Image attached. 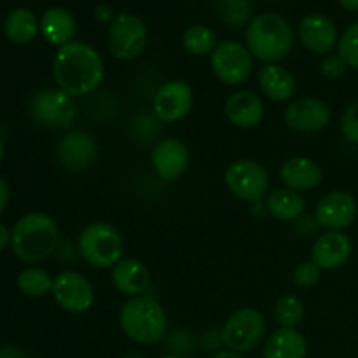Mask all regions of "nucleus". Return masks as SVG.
<instances>
[{"instance_id": "1", "label": "nucleus", "mask_w": 358, "mask_h": 358, "mask_svg": "<svg viewBox=\"0 0 358 358\" xmlns=\"http://www.w3.org/2000/svg\"><path fill=\"white\" fill-rule=\"evenodd\" d=\"M52 77L70 96H87L103 83L105 63L93 45L73 41L58 48L52 59Z\"/></svg>"}, {"instance_id": "2", "label": "nucleus", "mask_w": 358, "mask_h": 358, "mask_svg": "<svg viewBox=\"0 0 358 358\" xmlns=\"http://www.w3.org/2000/svg\"><path fill=\"white\" fill-rule=\"evenodd\" d=\"M119 327L138 345H156L166 338L168 315L150 294L129 297L119 310Z\"/></svg>"}, {"instance_id": "3", "label": "nucleus", "mask_w": 358, "mask_h": 358, "mask_svg": "<svg viewBox=\"0 0 358 358\" xmlns=\"http://www.w3.org/2000/svg\"><path fill=\"white\" fill-rule=\"evenodd\" d=\"M58 241L59 231L55 219L42 212L23 215L10 233V247L23 262L45 261L55 254Z\"/></svg>"}, {"instance_id": "4", "label": "nucleus", "mask_w": 358, "mask_h": 358, "mask_svg": "<svg viewBox=\"0 0 358 358\" xmlns=\"http://www.w3.org/2000/svg\"><path fill=\"white\" fill-rule=\"evenodd\" d=\"M245 38L250 55L266 65L285 58L296 42L292 24L275 13H264L254 17L247 27Z\"/></svg>"}, {"instance_id": "5", "label": "nucleus", "mask_w": 358, "mask_h": 358, "mask_svg": "<svg viewBox=\"0 0 358 358\" xmlns=\"http://www.w3.org/2000/svg\"><path fill=\"white\" fill-rule=\"evenodd\" d=\"M79 252L84 261L93 268H114L122 259L124 240L117 227L110 222L98 220L83 229L79 236Z\"/></svg>"}, {"instance_id": "6", "label": "nucleus", "mask_w": 358, "mask_h": 358, "mask_svg": "<svg viewBox=\"0 0 358 358\" xmlns=\"http://www.w3.org/2000/svg\"><path fill=\"white\" fill-rule=\"evenodd\" d=\"M222 345L233 352L245 353L257 348L266 336V320L255 308L245 306L234 311L220 329Z\"/></svg>"}, {"instance_id": "7", "label": "nucleus", "mask_w": 358, "mask_h": 358, "mask_svg": "<svg viewBox=\"0 0 358 358\" xmlns=\"http://www.w3.org/2000/svg\"><path fill=\"white\" fill-rule=\"evenodd\" d=\"M149 38L145 23L138 16L121 13L112 20L108 27V51L121 62H131L143 52Z\"/></svg>"}, {"instance_id": "8", "label": "nucleus", "mask_w": 358, "mask_h": 358, "mask_svg": "<svg viewBox=\"0 0 358 358\" xmlns=\"http://www.w3.org/2000/svg\"><path fill=\"white\" fill-rule=\"evenodd\" d=\"M210 65L217 79L226 86H241L247 83L254 69V56L247 45L236 41H222L210 55Z\"/></svg>"}, {"instance_id": "9", "label": "nucleus", "mask_w": 358, "mask_h": 358, "mask_svg": "<svg viewBox=\"0 0 358 358\" xmlns=\"http://www.w3.org/2000/svg\"><path fill=\"white\" fill-rule=\"evenodd\" d=\"M226 187L233 196L247 203H259L269 191V173L259 161L238 159L224 173Z\"/></svg>"}, {"instance_id": "10", "label": "nucleus", "mask_w": 358, "mask_h": 358, "mask_svg": "<svg viewBox=\"0 0 358 358\" xmlns=\"http://www.w3.org/2000/svg\"><path fill=\"white\" fill-rule=\"evenodd\" d=\"M30 115L37 124L51 129H66L77 117L73 96L63 90H44L31 98Z\"/></svg>"}, {"instance_id": "11", "label": "nucleus", "mask_w": 358, "mask_h": 358, "mask_svg": "<svg viewBox=\"0 0 358 358\" xmlns=\"http://www.w3.org/2000/svg\"><path fill=\"white\" fill-rule=\"evenodd\" d=\"M51 294L63 311L73 315L86 313L94 304L93 283L79 271H63L55 276Z\"/></svg>"}, {"instance_id": "12", "label": "nucleus", "mask_w": 358, "mask_h": 358, "mask_svg": "<svg viewBox=\"0 0 358 358\" xmlns=\"http://www.w3.org/2000/svg\"><path fill=\"white\" fill-rule=\"evenodd\" d=\"M192 107H194V91L184 80H166L157 87L152 96L154 115L166 124L187 117Z\"/></svg>"}, {"instance_id": "13", "label": "nucleus", "mask_w": 358, "mask_h": 358, "mask_svg": "<svg viewBox=\"0 0 358 358\" xmlns=\"http://www.w3.org/2000/svg\"><path fill=\"white\" fill-rule=\"evenodd\" d=\"M332 110L320 98L304 96L294 100L283 112V121L297 133H318L331 124Z\"/></svg>"}, {"instance_id": "14", "label": "nucleus", "mask_w": 358, "mask_h": 358, "mask_svg": "<svg viewBox=\"0 0 358 358\" xmlns=\"http://www.w3.org/2000/svg\"><path fill=\"white\" fill-rule=\"evenodd\" d=\"M357 201L350 192L331 191L315 208V220L325 231H345L357 219Z\"/></svg>"}, {"instance_id": "15", "label": "nucleus", "mask_w": 358, "mask_h": 358, "mask_svg": "<svg viewBox=\"0 0 358 358\" xmlns=\"http://www.w3.org/2000/svg\"><path fill=\"white\" fill-rule=\"evenodd\" d=\"M150 161H152V168L157 177L171 184L187 171L191 164V152L182 140L170 136V138L159 140L154 145Z\"/></svg>"}, {"instance_id": "16", "label": "nucleus", "mask_w": 358, "mask_h": 358, "mask_svg": "<svg viewBox=\"0 0 358 358\" xmlns=\"http://www.w3.org/2000/svg\"><path fill=\"white\" fill-rule=\"evenodd\" d=\"M56 156L62 166L69 171H86L98 157L96 140L86 131H69L59 138Z\"/></svg>"}, {"instance_id": "17", "label": "nucleus", "mask_w": 358, "mask_h": 358, "mask_svg": "<svg viewBox=\"0 0 358 358\" xmlns=\"http://www.w3.org/2000/svg\"><path fill=\"white\" fill-rule=\"evenodd\" d=\"M353 241L345 231H325L311 247V261L322 271H334L350 261Z\"/></svg>"}, {"instance_id": "18", "label": "nucleus", "mask_w": 358, "mask_h": 358, "mask_svg": "<svg viewBox=\"0 0 358 358\" xmlns=\"http://www.w3.org/2000/svg\"><path fill=\"white\" fill-rule=\"evenodd\" d=\"M264 101L255 91L238 90L229 94L224 105V114L227 121L241 129L255 128L264 119Z\"/></svg>"}, {"instance_id": "19", "label": "nucleus", "mask_w": 358, "mask_h": 358, "mask_svg": "<svg viewBox=\"0 0 358 358\" xmlns=\"http://www.w3.org/2000/svg\"><path fill=\"white\" fill-rule=\"evenodd\" d=\"M110 280L115 290L128 297L143 296L152 287V275L149 268L142 261L131 257H122L112 268Z\"/></svg>"}, {"instance_id": "20", "label": "nucleus", "mask_w": 358, "mask_h": 358, "mask_svg": "<svg viewBox=\"0 0 358 358\" xmlns=\"http://www.w3.org/2000/svg\"><path fill=\"white\" fill-rule=\"evenodd\" d=\"M299 38L311 52L331 55L339 44L338 28L324 14H310L299 24Z\"/></svg>"}, {"instance_id": "21", "label": "nucleus", "mask_w": 358, "mask_h": 358, "mask_svg": "<svg viewBox=\"0 0 358 358\" xmlns=\"http://www.w3.org/2000/svg\"><path fill=\"white\" fill-rule=\"evenodd\" d=\"M280 180L292 191L303 192L317 189L324 180V170L317 161L306 156H292L280 166Z\"/></svg>"}, {"instance_id": "22", "label": "nucleus", "mask_w": 358, "mask_h": 358, "mask_svg": "<svg viewBox=\"0 0 358 358\" xmlns=\"http://www.w3.org/2000/svg\"><path fill=\"white\" fill-rule=\"evenodd\" d=\"M259 87L266 98L282 103L289 101L296 93V79L285 66L269 63L259 70Z\"/></svg>"}, {"instance_id": "23", "label": "nucleus", "mask_w": 358, "mask_h": 358, "mask_svg": "<svg viewBox=\"0 0 358 358\" xmlns=\"http://www.w3.org/2000/svg\"><path fill=\"white\" fill-rule=\"evenodd\" d=\"M77 24L72 13L63 7H51L41 17V34L51 45H63L73 42Z\"/></svg>"}, {"instance_id": "24", "label": "nucleus", "mask_w": 358, "mask_h": 358, "mask_svg": "<svg viewBox=\"0 0 358 358\" xmlns=\"http://www.w3.org/2000/svg\"><path fill=\"white\" fill-rule=\"evenodd\" d=\"M306 338L297 329H283L273 332L264 345V358H306Z\"/></svg>"}, {"instance_id": "25", "label": "nucleus", "mask_w": 358, "mask_h": 358, "mask_svg": "<svg viewBox=\"0 0 358 358\" xmlns=\"http://www.w3.org/2000/svg\"><path fill=\"white\" fill-rule=\"evenodd\" d=\"M266 210L282 222H294L303 217L306 210V199L301 192L289 187L275 189L266 196Z\"/></svg>"}, {"instance_id": "26", "label": "nucleus", "mask_w": 358, "mask_h": 358, "mask_svg": "<svg viewBox=\"0 0 358 358\" xmlns=\"http://www.w3.org/2000/svg\"><path fill=\"white\" fill-rule=\"evenodd\" d=\"M38 28H41V24H38L35 14L30 9H24V7L10 10L6 17V23H3L6 35L14 44H28V42H31L37 35Z\"/></svg>"}, {"instance_id": "27", "label": "nucleus", "mask_w": 358, "mask_h": 358, "mask_svg": "<svg viewBox=\"0 0 358 358\" xmlns=\"http://www.w3.org/2000/svg\"><path fill=\"white\" fill-rule=\"evenodd\" d=\"M182 45L192 56H208L217 48V35L205 24H192L182 35Z\"/></svg>"}, {"instance_id": "28", "label": "nucleus", "mask_w": 358, "mask_h": 358, "mask_svg": "<svg viewBox=\"0 0 358 358\" xmlns=\"http://www.w3.org/2000/svg\"><path fill=\"white\" fill-rule=\"evenodd\" d=\"M52 282L55 278L42 268H27L17 276V287L28 297H44L52 292Z\"/></svg>"}, {"instance_id": "29", "label": "nucleus", "mask_w": 358, "mask_h": 358, "mask_svg": "<svg viewBox=\"0 0 358 358\" xmlns=\"http://www.w3.org/2000/svg\"><path fill=\"white\" fill-rule=\"evenodd\" d=\"M217 16L229 27H245L252 21L250 0H217Z\"/></svg>"}, {"instance_id": "30", "label": "nucleus", "mask_w": 358, "mask_h": 358, "mask_svg": "<svg viewBox=\"0 0 358 358\" xmlns=\"http://www.w3.org/2000/svg\"><path fill=\"white\" fill-rule=\"evenodd\" d=\"M304 303L297 296H283L275 304V320L283 329H296L304 320Z\"/></svg>"}, {"instance_id": "31", "label": "nucleus", "mask_w": 358, "mask_h": 358, "mask_svg": "<svg viewBox=\"0 0 358 358\" xmlns=\"http://www.w3.org/2000/svg\"><path fill=\"white\" fill-rule=\"evenodd\" d=\"M338 55L345 59L350 69L358 70V23L346 28L345 34L339 37Z\"/></svg>"}, {"instance_id": "32", "label": "nucleus", "mask_w": 358, "mask_h": 358, "mask_svg": "<svg viewBox=\"0 0 358 358\" xmlns=\"http://www.w3.org/2000/svg\"><path fill=\"white\" fill-rule=\"evenodd\" d=\"M320 276L322 269L313 261H303L294 269L292 282L299 289H311V287H315L320 282Z\"/></svg>"}, {"instance_id": "33", "label": "nucleus", "mask_w": 358, "mask_h": 358, "mask_svg": "<svg viewBox=\"0 0 358 358\" xmlns=\"http://www.w3.org/2000/svg\"><path fill=\"white\" fill-rule=\"evenodd\" d=\"M341 133L346 142L358 145V100L350 103L343 112Z\"/></svg>"}, {"instance_id": "34", "label": "nucleus", "mask_w": 358, "mask_h": 358, "mask_svg": "<svg viewBox=\"0 0 358 358\" xmlns=\"http://www.w3.org/2000/svg\"><path fill=\"white\" fill-rule=\"evenodd\" d=\"M346 69H348V65L339 55H327L320 62V73L329 80L341 79L345 76Z\"/></svg>"}, {"instance_id": "35", "label": "nucleus", "mask_w": 358, "mask_h": 358, "mask_svg": "<svg viewBox=\"0 0 358 358\" xmlns=\"http://www.w3.org/2000/svg\"><path fill=\"white\" fill-rule=\"evenodd\" d=\"M93 14L100 23H112V20L115 17L114 13H112V9L107 6V3H100V6L94 7Z\"/></svg>"}, {"instance_id": "36", "label": "nucleus", "mask_w": 358, "mask_h": 358, "mask_svg": "<svg viewBox=\"0 0 358 358\" xmlns=\"http://www.w3.org/2000/svg\"><path fill=\"white\" fill-rule=\"evenodd\" d=\"M7 201H9V185H7V182L0 177V213H2L3 208L7 206Z\"/></svg>"}, {"instance_id": "37", "label": "nucleus", "mask_w": 358, "mask_h": 358, "mask_svg": "<svg viewBox=\"0 0 358 358\" xmlns=\"http://www.w3.org/2000/svg\"><path fill=\"white\" fill-rule=\"evenodd\" d=\"M9 243H10V233L7 231V227L0 222V252H2Z\"/></svg>"}, {"instance_id": "38", "label": "nucleus", "mask_w": 358, "mask_h": 358, "mask_svg": "<svg viewBox=\"0 0 358 358\" xmlns=\"http://www.w3.org/2000/svg\"><path fill=\"white\" fill-rule=\"evenodd\" d=\"M0 358H27V355L16 348H3L0 350Z\"/></svg>"}, {"instance_id": "39", "label": "nucleus", "mask_w": 358, "mask_h": 358, "mask_svg": "<svg viewBox=\"0 0 358 358\" xmlns=\"http://www.w3.org/2000/svg\"><path fill=\"white\" fill-rule=\"evenodd\" d=\"M212 358H243L238 352H233V350H219L212 355Z\"/></svg>"}, {"instance_id": "40", "label": "nucleus", "mask_w": 358, "mask_h": 358, "mask_svg": "<svg viewBox=\"0 0 358 358\" xmlns=\"http://www.w3.org/2000/svg\"><path fill=\"white\" fill-rule=\"evenodd\" d=\"M339 6L346 10H352V13H358V0H338Z\"/></svg>"}, {"instance_id": "41", "label": "nucleus", "mask_w": 358, "mask_h": 358, "mask_svg": "<svg viewBox=\"0 0 358 358\" xmlns=\"http://www.w3.org/2000/svg\"><path fill=\"white\" fill-rule=\"evenodd\" d=\"M3 154H6V145H3V140L2 136H0V163H2L3 159Z\"/></svg>"}, {"instance_id": "42", "label": "nucleus", "mask_w": 358, "mask_h": 358, "mask_svg": "<svg viewBox=\"0 0 358 358\" xmlns=\"http://www.w3.org/2000/svg\"><path fill=\"white\" fill-rule=\"evenodd\" d=\"M159 358H182V357H178V355H163V357H159Z\"/></svg>"}, {"instance_id": "43", "label": "nucleus", "mask_w": 358, "mask_h": 358, "mask_svg": "<svg viewBox=\"0 0 358 358\" xmlns=\"http://www.w3.org/2000/svg\"><path fill=\"white\" fill-rule=\"evenodd\" d=\"M124 358H145V357H142V355H128V357H124Z\"/></svg>"}]
</instances>
